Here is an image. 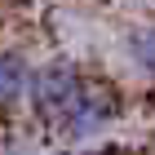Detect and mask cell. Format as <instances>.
Wrapping results in <instances>:
<instances>
[{"label":"cell","mask_w":155,"mask_h":155,"mask_svg":"<svg viewBox=\"0 0 155 155\" xmlns=\"http://www.w3.org/2000/svg\"><path fill=\"white\" fill-rule=\"evenodd\" d=\"M0 84H5V107L18 111V102H31V89H36V67L18 53V49H9L5 53V71H0Z\"/></svg>","instance_id":"obj_3"},{"label":"cell","mask_w":155,"mask_h":155,"mask_svg":"<svg viewBox=\"0 0 155 155\" xmlns=\"http://www.w3.org/2000/svg\"><path fill=\"white\" fill-rule=\"evenodd\" d=\"M115 115H120V93L111 84H102V80H89L80 107H75V115L67 120L62 133H71V137H97L107 124H115Z\"/></svg>","instance_id":"obj_2"},{"label":"cell","mask_w":155,"mask_h":155,"mask_svg":"<svg viewBox=\"0 0 155 155\" xmlns=\"http://www.w3.org/2000/svg\"><path fill=\"white\" fill-rule=\"evenodd\" d=\"M124 53H129V67L142 80L155 84V27H142V31H129L124 40Z\"/></svg>","instance_id":"obj_4"},{"label":"cell","mask_w":155,"mask_h":155,"mask_svg":"<svg viewBox=\"0 0 155 155\" xmlns=\"http://www.w3.org/2000/svg\"><path fill=\"white\" fill-rule=\"evenodd\" d=\"M84 89H89V75L71 62H49L36 71V89H31V111H36L45 124L53 129H67V120L75 115Z\"/></svg>","instance_id":"obj_1"}]
</instances>
